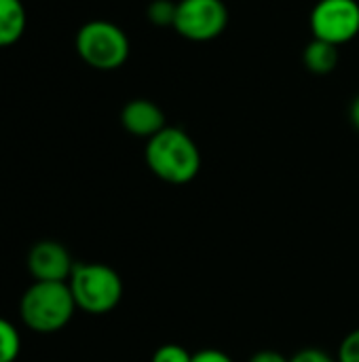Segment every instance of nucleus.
<instances>
[{
	"label": "nucleus",
	"mask_w": 359,
	"mask_h": 362,
	"mask_svg": "<svg viewBox=\"0 0 359 362\" xmlns=\"http://www.w3.org/2000/svg\"><path fill=\"white\" fill-rule=\"evenodd\" d=\"M28 269L34 282H68L74 272V263L63 244L42 240L30 248Z\"/></svg>",
	"instance_id": "0eeeda50"
},
{
	"label": "nucleus",
	"mask_w": 359,
	"mask_h": 362,
	"mask_svg": "<svg viewBox=\"0 0 359 362\" xmlns=\"http://www.w3.org/2000/svg\"><path fill=\"white\" fill-rule=\"evenodd\" d=\"M146 163L161 180L169 185H186L199 174L201 155L186 132L165 127L148 140Z\"/></svg>",
	"instance_id": "f257e3e1"
},
{
	"label": "nucleus",
	"mask_w": 359,
	"mask_h": 362,
	"mask_svg": "<svg viewBox=\"0 0 359 362\" xmlns=\"http://www.w3.org/2000/svg\"><path fill=\"white\" fill-rule=\"evenodd\" d=\"M250 362H290L288 358H284L279 352H273V350H264V352H258L256 356H252Z\"/></svg>",
	"instance_id": "f3484780"
},
{
	"label": "nucleus",
	"mask_w": 359,
	"mask_h": 362,
	"mask_svg": "<svg viewBox=\"0 0 359 362\" xmlns=\"http://www.w3.org/2000/svg\"><path fill=\"white\" fill-rule=\"evenodd\" d=\"M76 301L68 282H34L19 301L23 325L34 333H57L74 316Z\"/></svg>",
	"instance_id": "f03ea898"
},
{
	"label": "nucleus",
	"mask_w": 359,
	"mask_h": 362,
	"mask_svg": "<svg viewBox=\"0 0 359 362\" xmlns=\"http://www.w3.org/2000/svg\"><path fill=\"white\" fill-rule=\"evenodd\" d=\"M28 25L25 6L21 0H0V47L15 45Z\"/></svg>",
	"instance_id": "1a4fd4ad"
},
{
	"label": "nucleus",
	"mask_w": 359,
	"mask_h": 362,
	"mask_svg": "<svg viewBox=\"0 0 359 362\" xmlns=\"http://www.w3.org/2000/svg\"><path fill=\"white\" fill-rule=\"evenodd\" d=\"M229 11L222 0H180L174 28L188 40H212L226 28Z\"/></svg>",
	"instance_id": "39448f33"
},
{
	"label": "nucleus",
	"mask_w": 359,
	"mask_h": 362,
	"mask_svg": "<svg viewBox=\"0 0 359 362\" xmlns=\"http://www.w3.org/2000/svg\"><path fill=\"white\" fill-rule=\"evenodd\" d=\"M21 350V337L17 333V329L0 318V362H15Z\"/></svg>",
	"instance_id": "9b49d317"
},
{
	"label": "nucleus",
	"mask_w": 359,
	"mask_h": 362,
	"mask_svg": "<svg viewBox=\"0 0 359 362\" xmlns=\"http://www.w3.org/2000/svg\"><path fill=\"white\" fill-rule=\"evenodd\" d=\"M121 123L129 134L150 140L165 129V115L150 100H131L121 112Z\"/></svg>",
	"instance_id": "6e6552de"
},
{
	"label": "nucleus",
	"mask_w": 359,
	"mask_h": 362,
	"mask_svg": "<svg viewBox=\"0 0 359 362\" xmlns=\"http://www.w3.org/2000/svg\"><path fill=\"white\" fill-rule=\"evenodd\" d=\"M303 62L307 70H311L313 74H328L339 64V47L326 40L313 38L303 53Z\"/></svg>",
	"instance_id": "9d476101"
},
{
	"label": "nucleus",
	"mask_w": 359,
	"mask_h": 362,
	"mask_svg": "<svg viewBox=\"0 0 359 362\" xmlns=\"http://www.w3.org/2000/svg\"><path fill=\"white\" fill-rule=\"evenodd\" d=\"M152 362H193V354H188V350H184L182 346L167 344L154 352Z\"/></svg>",
	"instance_id": "ddd939ff"
},
{
	"label": "nucleus",
	"mask_w": 359,
	"mask_h": 362,
	"mask_svg": "<svg viewBox=\"0 0 359 362\" xmlns=\"http://www.w3.org/2000/svg\"><path fill=\"white\" fill-rule=\"evenodd\" d=\"M313 36L330 45H345L359 34V4L355 0H320L311 13Z\"/></svg>",
	"instance_id": "423d86ee"
},
{
	"label": "nucleus",
	"mask_w": 359,
	"mask_h": 362,
	"mask_svg": "<svg viewBox=\"0 0 359 362\" xmlns=\"http://www.w3.org/2000/svg\"><path fill=\"white\" fill-rule=\"evenodd\" d=\"M351 121H353V125L359 129V98H355V102L351 106Z\"/></svg>",
	"instance_id": "a211bd4d"
},
{
	"label": "nucleus",
	"mask_w": 359,
	"mask_h": 362,
	"mask_svg": "<svg viewBox=\"0 0 359 362\" xmlns=\"http://www.w3.org/2000/svg\"><path fill=\"white\" fill-rule=\"evenodd\" d=\"M176 8L178 4H171L169 0H154L148 6V19L157 25H174L176 19Z\"/></svg>",
	"instance_id": "f8f14e48"
},
{
	"label": "nucleus",
	"mask_w": 359,
	"mask_h": 362,
	"mask_svg": "<svg viewBox=\"0 0 359 362\" xmlns=\"http://www.w3.org/2000/svg\"><path fill=\"white\" fill-rule=\"evenodd\" d=\"M339 362H359V329L345 337L339 350Z\"/></svg>",
	"instance_id": "4468645a"
},
{
	"label": "nucleus",
	"mask_w": 359,
	"mask_h": 362,
	"mask_svg": "<svg viewBox=\"0 0 359 362\" xmlns=\"http://www.w3.org/2000/svg\"><path fill=\"white\" fill-rule=\"evenodd\" d=\"M290 362H334L326 352L322 350H315V348H309V350H303L298 352Z\"/></svg>",
	"instance_id": "2eb2a0df"
},
{
	"label": "nucleus",
	"mask_w": 359,
	"mask_h": 362,
	"mask_svg": "<svg viewBox=\"0 0 359 362\" xmlns=\"http://www.w3.org/2000/svg\"><path fill=\"white\" fill-rule=\"evenodd\" d=\"M76 51L95 70H116L129 57V40L118 25L97 19L78 30Z\"/></svg>",
	"instance_id": "20e7f679"
},
{
	"label": "nucleus",
	"mask_w": 359,
	"mask_h": 362,
	"mask_svg": "<svg viewBox=\"0 0 359 362\" xmlns=\"http://www.w3.org/2000/svg\"><path fill=\"white\" fill-rule=\"evenodd\" d=\"M76 308L102 316L112 312L123 297V282L121 276L102 263H78L68 280Z\"/></svg>",
	"instance_id": "7ed1b4c3"
},
{
	"label": "nucleus",
	"mask_w": 359,
	"mask_h": 362,
	"mask_svg": "<svg viewBox=\"0 0 359 362\" xmlns=\"http://www.w3.org/2000/svg\"><path fill=\"white\" fill-rule=\"evenodd\" d=\"M193 362H233L220 350H203L193 354Z\"/></svg>",
	"instance_id": "dca6fc26"
}]
</instances>
